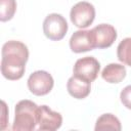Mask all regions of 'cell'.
I'll return each instance as SVG.
<instances>
[{"instance_id": "3957f363", "label": "cell", "mask_w": 131, "mask_h": 131, "mask_svg": "<svg viewBox=\"0 0 131 131\" xmlns=\"http://www.w3.org/2000/svg\"><path fill=\"white\" fill-rule=\"evenodd\" d=\"M68 28L69 27L66 18L58 13L48 14L43 21L44 35L52 41L61 40L66 36Z\"/></svg>"}, {"instance_id": "8fae6325", "label": "cell", "mask_w": 131, "mask_h": 131, "mask_svg": "<svg viewBox=\"0 0 131 131\" xmlns=\"http://www.w3.org/2000/svg\"><path fill=\"white\" fill-rule=\"evenodd\" d=\"M126 68L120 63H110L101 72V77L108 83H120L126 77Z\"/></svg>"}, {"instance_id": "5bb4252c", "label": "cell", "mask_w": 131, "mask_h": 131, "mask_svg": "<svg viewBox=\"0 0 131 131\" xmlns=\"http://www.w3.org/2000/svg\"><path fill=\"white\" fill-rule=\"evenodd\" d=\"M16 11L15 0H0V20H10Z\"/></svg>"}, {"instance_id": "52a82bcc", "label": "cell", "mask_w": 131, "mask_h": 131, "mask_svg": "<svg viewBox=\"0 0 131 131\" xmlns=\"http://www.w3.org/2000/svg\"><path fill=\"white\" fill-rule=\"evenodd\" d=\"M70 48L75 53L86 52L95 48L92 30H79L74 32L70 39Z\"/></svg>"}, {"instance_id": "9c48e42d", "label": "cell", "mask_w": 131, "mask_h": 131, "mask_svg": "<svg viewBox=\"0 0 131 131\" xmlns=\"http://www.w3.org/2000/svg\"><path fill=\"white\" fill-rule=\"evenodd\" d=\"M92 33L95 41V48H108L117 39L116 29L108 24H100L94 27Z\"/></svg>"}, {"instance_id": "7c38bea8", "label": "cell", "mask_w": 131, "mask_h": 131, "mask_svg": "<svg viewBox=\"0 0 131 131\" xmlns=\"http://www.w3.org/2000/svg\"><path fill=\"white\" fill-rule=\"evenodd\" d=\"M96 131L98 130H121V123L119 121V119L114 116L113 114H103L101 115L95 124V128Z\"/></svg>"}, {"instance_id": "30bf717a", "label": "cell", "mask_w": 131, "mask_h": 131, "mask_svg": "<svg viewBox=\"0 0 131 131\" xmlns=\"http://www.w3.org/2000/svg\"><path fill=\"white\" fill-rule=\"evenodd\" d=\"M67 89L71 96L77 99H83L87 97L91 91V82L81 79L76 76H72L67 83Z\"/></svg>"}, {"instance_id": "277c9868", "label": "cell", "mask_w": 131, "mask_h": 131, "mask_svg": "<svg viewBox=\"0 0 131 131\" xmlns=\"http://www.w3.org/2000/svg\"><path fill=\"white\" fill-rule=\"evenodd\" d=\"M70 18L77 28L85 29L93 23L95 18V8L87 1H80L72 7Z\"/></svg>"}, {"instance_id": "6da1fadb", "label": "cell", "mask_w": 131, "mask_h": 131, "mask_svg": "<svg viewBox=\"0 0 131 131\" xmlns=\"http://www.w3.org/2000/svg\"><path fill=\"white\" fill-rule=\"evenodd\" d=\"M1 73L4 78L14 81L20 79L26 70L29 58V50L20 41L10 40L2 46Z\"/></svg>"}, {"instance_id": "8992f818", "label": "cell", "mask_w": 131, "mask_h": 131, "mask_svg": "<svg viewBox=\"0 0 131 131\" xmlns=\"http://www.w3.org/2000/svg\"><path fill=\"white\" fill-rule=\"evenodd\" d=\"M100 70V63L93 56H85L79 58L74 66V76L84 79L89 82H93Z\"/></svg>"}, {"instance_id": "7a4b0ae2", "label": "cell", "mask_w": 131, "mask_h": 131, "mask_svg": "<svg viewBox=\"0 0 131 131\" xmlns=\"http://www.w3.org/2000/svg\"><path fill=\"white\" fill-rule=\"evenodd\" d=\"M15 116L12 125L13 131H32L37 129L39 121V106L29 100L24 99L16 103Z\"/></svg>"}, {"instance_id": "9a60e30c", "label": "cell", "mask_w": 131, "mask_h": 131, "mask_svg": "<svg viewBox=\"0 0 131 131\" xmlns=\"http://www.w3.org/2000/svg\"><path fill=\"white\" fill-rule=\"evenodd\" d=\"M120 99L123 105L131 110V85L126 86L120 93Z\"/></svg>"}, {"instance_id": "4fadbf2b", "label": "cell", "mask_w": 131, "mask_h": 131, "mask_svg": "<svg viewBox=\"0 0 131 131\" xmlns=\"http://www.w3.org/2000/svg\"><path fill=\"white\" fill-rule=\"evenodd\" d=\"M117 55L121 62L131 67V38H125L119 43Z\"/></svg>"}, {"instance_id": "5b68a950", "label": "cell", "mask_w": 131, "mask_h": 131, "mask_svg": "<svg viewBox=\"0 0 131 131\" xmlns=\"http://www.w3.org/2000/svg\"><path fill=\"white\" fill-rule=\"evenodd\" d=\"M54 85L52 76L46 71H36L32 73L28 79L29 90L37 96L48 94Z\"/></svg>"}, {"instance_id": "ba28073f", "label": "cell", "mask_w": 131, "mask_h": 131, "mask_svg": "<svg viewBox=\"0 0 131 131\" xmlns=\"http://www.w3.org/2000/svg\"><path fill=\"white\" fill-rule=\"evenodd\" d=\"M62 124V117L59 113L52 111L47 105L39 106V121L37 130L54 131L60 128Z\"/></svg>"}]
</instances>
